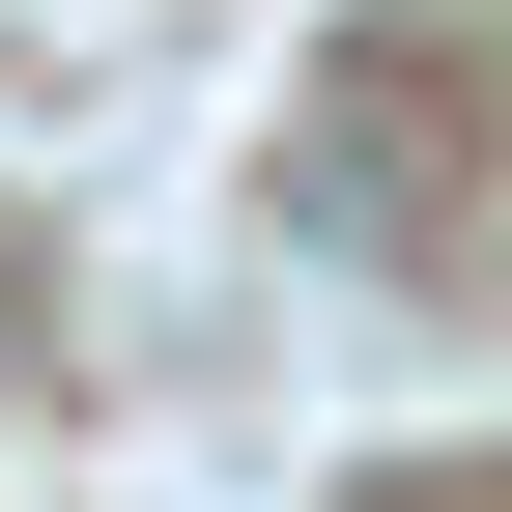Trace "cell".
<instances>
[]
</instances>
